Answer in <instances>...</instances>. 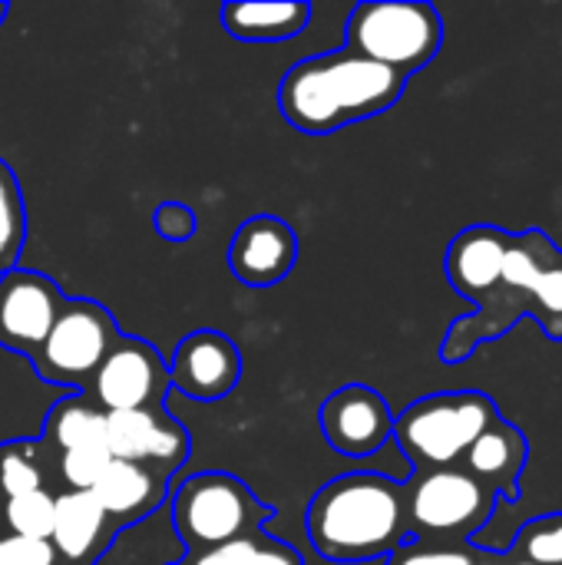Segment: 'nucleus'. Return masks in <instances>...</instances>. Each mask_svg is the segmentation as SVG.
<instances>
[{"label": "nucleus", "mask_w": 562, "mask_h": 565, "mask_svg": "<svg viewBox=\"0 0 562 565\" xmlns=\"http://www.w3.org/2000/svg\"><path fill=\"white\" fill-rule=\"evenodd\" d=\"M308 540L331 563H371L411 540L404 487L384 473L335 477L308 507Z\"/></svg>", "instance_id": "nucleus-1"}, {"label": "nucleus", "mask_w": 562, "mask_h": 565, "mask_svg": "<svg viewBox=\"0 0 562 565\" xmlns=\"http://www.w3.org/2000/svg\"><path fill=\"white\" fill-rule=\"evenodd\" d=\"M404 86L407 76L344 46L338 53L311 56L291 66L282 79L278 106L295 129L308 136H328L348 122L391 109Z\"/></svg>", "instance_id": "nucleus-2"}, {"label": "nucleus", "mask_w": 562, "mask_h": 565, "mask_svg": "<svg viewBox=\"0 0 562 565\" xmlns=\"http://www.w3.org/2000/svg\"><path fill=\"white\" fill-rule=\"evenodd\" d=\"M500 420L497 404L480 391H444L414 401L394 417V440L407 460L424 470H454L464 463L477 437Z\"/></svg>", "instance_id": "nucleus-3"}, {"label": "nucleus", "mask_w": 562, "mask_h": 565, "mask_svg": "<svg viewBox=\"0 0 562 565\" xmlns=\"http://www.w3.org/2000/svg\"><path fill=\"white\" fill-rule=\"evenodd\" d=\"M172 530L192 556L219 550L225 543L262 533L272 510L255 500V493L232 473H195L189 477L169 507Z\"/></svg>", "instance_id": "nucleus-4"}, {"label": "nucleus", "mask_w": 562, "mask_h": 565, "mask_svg": "<svg viewBox=\"0 0 562 565\" xmlns=\"http://www.w3.org/2000/svg\"><path fill=\"white\" fill-rule=\"evenodd\" d=\"M444 43V20L421 0L358 3L348 17V50L401 76L427 66Z\"/></svg>", "instance_id": "nucleus-5"}, {"label": "nucleus", "mask_w": 562, "mask_h": 565, "mask_svg": "<svg viewBox=\"0 0 562 565\" xmlns=\"http://www.w3.org/2000/svg\"><path fill=\"white\" fill-rule=\"evenodd\" d=\"M500 493L470 477L464 467L454 470H424L404 487L407 530L417 543L464 546L497 510Z\"/></svg>", "instance_id": "nucleus-6"}, {"label": "nucleus", "mask_w": 562, "mask_h": 565, "mask_svg": "<svg viewBox=\"0 0 562 565\" xmlns=\"http://www.w3.org/2000/svg\"><path fill=\"white\" fill-rule=\"evenodd\" d=\"M119 341L113 315L96 301H66L46 341L33 354L36 374L50 384L89 387L96 367Z\"/></svg>", "instance_id": "nucleus-7"}, {"label": "nucleus", "mask_w": 562, "mask_h": 565, "mask_svg": "<svg viewBox=\"0 0 562 565\" xmlns=\"http://www.w3.org/2000/svg\"><path fill=\"white\" fill-rule=\"evenodd\" d=\"M166 391H169V367L162 364V358L146 341L123 338V334L89 381V401L103 414L162 407Z\"/></svg>", "instance_id": "nucleus-8"}, {"label": "nucleus", "mask_w": 562, "mask_h": 565, "mask_svg": "<svg viewBox=\"0 0 562 565\" xmlns=\"http://www.w3.org/2000/svg\"><path fill=\"white\" fill-rule=\"evenodd\" d=\"M66 298L46 275L10 268L0 278V348L17 354H36Z\"/></svg>", "instance_id": "nucleus-9"}, {"label": "nucleus", "mask_w": 562, "mask_h": 565, "mask_svg": "<svg viewBox=\"0 0 562 565\" xmlns=\"http://www.w3.org/2000/svg\"><path fill=\"white\" fill-rule=\"evenodd\" d=\"M106 454L169 477L189 457V434L166 407L106 414Z\"/></svg>", "instance_id": "nucleus-10"}, {"label": "nucleus", "mask_w": 562, "mask_h": 565, "mask_svg": "<svg viewBox=\"0 0 562 565\" xmlns=\"http://www.w3.org/2000/svg\"><path fill=\"white\" fill-rule=\"evenodd\" d=\"M321 434L344 457H371L394 434L388 401L364 384H348L321 404Z\"/></svg>", "instance_id": "nucleus-11"}, {"label": "nucleus", "mask_w": 562, "mask_h": 565, "mask_svg": "<svg viewBox=\"0 0 562 565\" xmlns=\"http://www.w3.org/2000/svg\"><path fill=\"white\" fill-rule=\"evenodd\" d=\"M242 377V354L219 331H195L182 338L169 364V384L192 401H222Z\"/></svg>", "instance_id": "nucleus-12"}, {"label": "nucleus", "mask_w": 562, "mask_h": 565, "mask_svg": "<svg viewBox=\"0 0 562 565\" xmlns=\"http://www.w3.org/2000/svg\"><path fill=\"white\" fill-rule=\"evenodd\" d=\"M298 258V238L291 225L272 215H258L245 222L229 248V265L235 278H242L252 288L278 285Z\"/></svg>", "instance_id": "nucleus-13"}, {"label": "nucleus", "mask_w": 562, "mask_h": 565, "mask_svg": "<svg viewBox=\"0 0 562 565\" xmlns=\"http://www.w3.org/2000/svg\"><path fill=\"white\" fill-rule=\"evenodd\" d=\"M510 232L497 225H470L464 228L450 248H447V278L457 288V295L477 301V308L494 295L503 275Z\"/></svg>", "instance_id": "nucleus-14"}, {"label": "nucleus", "mask_w": 562, "mask_h": 565, "mask_svg": "<svg viewBox=\"0 0 562 565\" xmlns=\"http://www.w3.org/2000/svg\"><path fill=\"white\" fill-rule=\"evenodd\" d=\"M116 526L96 503L89 490H63L56 493V513H53V533L50 546L56 559L70 565H96V556L106 553L113 543Z\"/></svg>", "instance_id": "nucleus-15"}, {"label": "nucleus", "mask_w": 562, "mask_h": 565, "mask_svg": "<svg viewBox=\"0 0 562 565\" xmlns=\"http://www.w3.org/2000/svg\"><path fill=\"white\" fill-rule=\"evenodd\" d=\"M89 493L96 497V503L103 507V513L109 516L113 526L139 523V520H149L152 513H159V507L166 500V477L149 467H139V463L109 460L99 483Z\"/></svg>", "instance_id": "nucleus-16"}, {"label": "nucleus", "mask_w": 562, "mask_h": 565, "mask_svg": "<svg viewBox=\"0 0 562 565\" xmlns=\"http://www.w3.org/2000/svg\"><path fill=\"white\" fill-rule=\"evenodd\" d=\"M527 460H530L527 437L500 417L494 427H487L477 437V444L467 450L460 467L480 483H487L494 493L520 500V473L527 470Z\"/></svg>", "instance_id": "nucleus-17"}, {"label": "nucleus", "mask_w": 562, "mask_h": 565, "mask_svg": "<svg viewBox=\"0 0 562 565\" xmlns=\"http://www.w3.org/2000/svg\"><path fill=\"white\" fill-rule=\"evenodd\" d=\"M308 17H311V7L301 3V0H262V3L235 0V3L222 7L225 30L232 36L252 40V43L288 40V36H295V33H301L308 26Z\"/></svg>", "instance_id": "nucleus-18"}, {"label": "nucleus", "mask_w": 562, "mask_h": 565, "mask_svg": "<svg viewBox=\"0 0 562 565\" xmlns=\"http://www.w3.org/2000/svg\"><path fill=\"white\" fill-rule=\"evenodd\" d=\"M43 444L66 450H106V414L86 397H66L46 414Z\"/></svg>", "instance_id": "nucleus-19"}, {"label": "nucleus", "mask_w": 562, "mask_h": 565, "mask_svg": "<svg viewBox=\"0 0 562 565\" xmlns=\"http://www.w3.org/2000/svg\"><path fill=\"white\" fill-rule=\"evenodd\" d=\"M50 463H46V444L13 440L0 444V503L46 490Z\"/></svg>", "instance_id": "nucleus-20"}, {"label": "nucleus", "mask_w": 562, "mask_h": 565, "mask_svg": "<svg viewBox=\"0 0 562 565\" xmlns=\"http://www.w3.org/2000/svg\"><path fill=\"white\" fill-rule=\"evenodd\" d=\"M189 565H305L301 553L288 543H278L265 533L225 543L202 556H192Z\"/></svg>", "instance_id": "nucleus-21"}, {"label": "nucleus", "mask_w": 562, "mask_h": 565, "mask_svg": "<svg viewBox=\"0 0 562 565\" xmlns=\"http://www.w3.org/2000/svg\"><path fill=\"white\" fill-rule=\"evenodd\" d=\"M53 513H56V497L50 490L23 493L13 500L0 503V530L26 540H46L53 533Z\"/></svg>", "instance_id": "nucleus-22"}, {"label": "nucleus", "mask_w": 562, "mask_h": 565, "mask_svg": "<svg viewBox=\"0 0 562 565\" xmlns=\"http://www.w3.org/2000/svg\"><path fill=\"white\" fill-rule=\"evenodd\" d=\"M510 553H487L470 543L464 546H437V543H417L407 540L397 546L384 565H507Z\"/></svg>", "instance_id": "nucleus-23"}, {"label": "nucleus", "mask_w": 562, "mask_h": 565, "mask_svg": "<svg viewBox=\"0 0 562 565\" xmlns=\"http://www.w3.org/2000/svg\"><path fill=\"white\" fill-rule=\"evenodd\" d=\"M23 232H26L23 195L17 175L0 159V278L17 265V255L23 248Z\"/></svg>", "instance_id": "nucleus-24"}, {"label": "nucleus", "mask_w": 562, "mask_h": 565, "mask_svg": "<svg viewBox=\"0 0 562 565\" xmlns=\"http://www.w3.org/2000/svg\"><path fill=\"white\" fill-rule=\"evenodd\" d=\"M510 556L530 565H562V513L530 520L513 540Z\"/></svg>", "instance_id": "nucleus-25"}, {"label": "nucleus", "mask_w": 562, "mask_h": 565, "mask_svg": "<svg viewBox=\"0 0 562 565\" xmlns=\"http://www.w3.org/2000/svg\"><path fill=\"white\" fill-rule=\"evenodd\" d=\"M550 338H562V252L553 248L533 285V311H530Z\"/></svg>", "instance_id": "nucleus-26"}, {"label": "nucleus", "mask_w": 562, "mask_h": 565, "mask_svg": "<svg viewBox=\"0 0 562 565\" xmlns=\"http://www.w3.org/2000/svg\"><path fill=\"white\" fill-rule=\"evenodd\" d=\"M109 460L106 450H66L60 454V480L66 490H93Z\"/></svg>", "instance_id": "nucleus-27"}, {"label": "nucleus", "mask_w": 562, "mask_h": 565, "mask_svg": "<svg viewBox=\"0 0 562 565\" xmlns=\"http://www.w3.org/2000/svg\"><path fill=\"white\" fill-rule=\"evenodd\" d=\"M56 553L46 540H26L0 530V565H56Z\"/></svg>", "instance_id": "nucleus-28"}, {"label": "nucleus", "mask_w": 562, "mask_h": 565, "mask_svg": "<svg viewBox=\"0 0 562 565\" xmlns=\"http://www.w3.org/2000/svg\"><path fill=\"white\" fill-rule=\"evenodd\" d=\"M156 228L169 235L172 242H182L185 235H192V212L182 205H166L156 212Z\"/></svg>", "instance_id": "nucleus-29"}, {"label": "nucleus", "mask_w": 562, "mask_h": 565, "mask_svg": "<svg viewBox=\"0 0 562 565\" xmlns=\"http://www.w3.org/2000/svg\"><path fill=\"white\" fill-rule=\"evenodd\" d=\"M3 17H7V3H0V23H3Z\"/></svg>", "instance_id": "nucleus-30"}, {"label": "nucleus", "mask_w": 562, "mask_h": 565, "mask_svg": "<svg viewBox=\"0 0 562 565\" xmlns=\"http://www.w3.org/2000/svg\"><path fill=\"white\" fill-rule=\"evenodd\" d=\"M507 565H530V563H520V559H513V556H510V563Z\"/></svg>", "instance_id": "nucleus-31"}]
</instances>
